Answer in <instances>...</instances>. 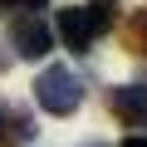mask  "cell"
<instances>
[{
  "instance_id": "cell-6",
  "label": "cell",
  "mask_w": 147,
  "mask_h": 147,
  "mask_svg": "<svg viewBox=\"0 0 147 147\" xmlns=\"http://www.w3.org/2000/svg\"><path fill=\"white\" fill-rule=\"evenodd\" d=\"M123 44H127L132 54H147V10H137V15L123 25Z\"/></svg>"
},
{
  "instance_id": "cell-11",
  "label": "cell",
  "mask_w": 147,
  "mask_h": 147,
  "mask_svg": "<svg viewBox=\"0 0 147 147\" xmlns=\"http://www.w3.org/2000/svg\"><path fill=\"white\" fill-rule=\"evenodd\" d=\"M0 118H5V108H0Z\"/></svg>"
},
{
  "instance_id": "cell-3",
  "label": "cell",
  "mask_w": 147,
  "mask_h": 147,
  "mask_svg": "<svg viewBox=\"0 0 147 147\" xmlns=\"http://www.w3.org/2000/svg\"><path fill=\"white\" fill-rule=\"evenodd\" d=\"M10 49H15L20 59H44V54L54 49V30H49L39 15H20V20L10 25Z\"/></svg>"
},
{
  "instance_id": "cell-5",
  "label": "cell",
  "mask_w": 147,
  "mask_h": 147,
  "mask_svg": "<svg viewBox=\"0 0 147 147\" xmlns=\"http://www.w3.org/2000/svg\"><path fill=\"white\" fill-rule=\"evenodd\" d=\"M30 137H34L30 113H5L0 118V142H30Z\"/></svg>"
},
{
  "instance_id": "cell-2",
  "label": "cell",
  "mask_w": 147,
  "mask_h": 147,
  "mask_svg": "<svg viewBox=\"0 0 147 147\" xmlns=\"http://www.w3.org/2000/svg\"><path fill=\"white\" fill-rule=\"evenodd\" d=\"M34 103L44 113H54V118H69L74 108L84 103V79L69 64H49L39 79H34Z\"/></svg>"
},
{
  "instance_id": "cell-8",
  "label": "cell",
  "mask_w": 147,
  "mask_h": 147,
  "mask_svg": "<svg viewBox=\"0 0 147 147\" xmlns=\"http://www.w3.org/2000/svg\"><path fill=\"white\" fill-rule=\"evenodd\" d=\"M123 147H147V137H127V142H123Z\"/></svg>"
},
{
  "instance_id": "cell-4",
  "label": "cell",
  "mask_w": 147,
  "mask_h": 147,
  "mask_svg": "<svg viewBox=\"0 0 147 147\" xmlns=\"http://www.w3.org/2000/svg\"><path fill=\"white\" fill-rule=\"evenodd\" d=\"M108 108H113L127 127H142V123H147V88H142V84H118V88H108Z\"/></svg>"
},
{
  "instance_id": "cell-10",
  "label": "cell",
  "mask_w": 147,
  "mask_h": 147,
  "mask_svg": "<svg viewBox=\"0 0 147 147\" xmlns=\"http://www.w3.org/2000/svg\"><path fill=\"white\" fill-rule=\"evenodd\" d=\"M0 69H5V59H0Z\"/></svg>"
},
{
  "instance_id": "cell-7",
  "label": "cell",
  "mask_w": 147,
  "mask_h": 147,
  "mask_svg": "<svg viewBox=\"0 0 147 147\" xmlns=\"http://www.w3.org/2000/svg\"><path fill=\"white\" fill-rule=\"evenodd\" d=\"M0 5H20V10H25V15H39V10H44V5H49V0H0Z\"/></svg>"
},
{
  "instance_id": "cell-1",
  "label": "cell",
  "mask_w": 147,
  "mask_h": 147,
  "mask_svg": "<svg viewBox=\"0 0 147 147\" xmlns=\"http://www.w3.org/2000/svg\"><path fill=\"white\" fill-rule=\"evenodd\" d=\"M108 30H113V10L108 5H69V10H59V39L74 54H88Z\"/></svg>"
},
{
  "instance_id": "cell-9",
  "label": "cell",
  "mask_w": 147,
  "mask_h": 147,
  "mask_svg": "<svg viewBox=\"0 0 147 147\" xmlns=\"http://www.w3.org/2000/svg\"><path fill=\"white\" fill-rule=\"evenodd\" d=\"M93 5H118V0H93Z\"/></svg>"
}]
</instances>
